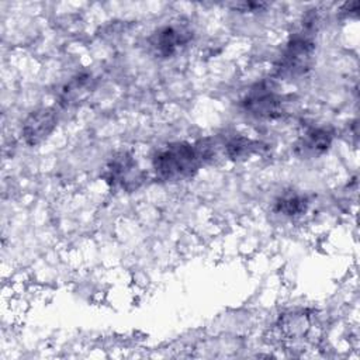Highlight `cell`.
<instances>
[{
	"label": "cell",
	"instance_id": "obj_2",
	"mask_svg": "<svg viewBox=\"0 0 360 360\" xmlns=\"http://www.w3.org/2000/svg\"><path fill=\"white\" fill-rule=\"evenodd\" d=\"M243 110L256 118H276L283 114L284 97L271 82H260L252 86L242 100Z\"/></svg>",
	"mask_w": 360,
	"mask_h": 360
},
{
	"label": "cell",
	"instance_id": "obj_8",
	"mask_svg": "<svg viewBox=\"0 0 360 360\" xmlns=\"http://www.w3.org/2000/svg\"><path fill=\"white\" fill-rule=\"evenodd\" d=\"M259 149V143L248 136L233 135L224 143V152L231 160L239 162L249 159Z\"/></svg>",
	"mask_w": 360,
	"mask_h": 360
},
{
	"label": "cell",
	"instance_id": "obj_5",
	"mask_svg": "<svg viewBox=\"0 0 360 360\" xmlns=\"http://www.w3.org/2000/svg\"><path fill=\"white\" fill-rule=\"evenodd\" d=\"M193 38V31L184 22L167 24L158 28L149 38V45L155 55L170 58L183 49Z\"/></svg>",
	"mask_w": 360,
	"mask_h": 360
},
{
	"label": "cell",
	"instance_id": "obj_7",
	"mask_svg": "<svg viewBox=\"0 0 360 360\" xmlns=\"http://www.w3.org/2000/svg\"><path fill=\"white\" fill-rule=\"evenodd\" d=\"M333 141V134L328 128H308L298 139L295 152L301 156H318L325 153Z\"/></svg>",
	"mask_w": 360,
	"mask_h": 360
},
{
	"label": "cell",
	"instance_id": "obj_6",
	"mask_svg": "<svg viewBox=\"0 0 360 360\" xmlns=\"http://www.w3.org/2000/svg\"><path fill=\"white\" fill-rule=\"evenodd\" d=\"M58 117L52 108H38L24 120L21 138L30 146L42 143L56 128Z\"/></svg>",
	"mask_w": 360,
	"mask_h": 360
},
{
	"label": "cell",
	"instance_id": "obj_1",
	"mask_svg": "<svg viewBox=\"0 0 360 360\" xmlns=\"http://www.w3.org/2000/svg\"><path fill=\"white\" fill-rule=\"evenodd\" d=\"M204 163L197 143L174 142L160 148L152 158L155 176L162 181H180L191 177Z\"/></svg>",
	"mask_w": 360,
	"mask_h": 360
},
{
	"label": "cell",
	"instance_id": "obj_4",
	"mask_svg": "<svg viewBox=\"0 0 360 360\" xmlns=\"http://www.w3.org/2000/svg\"><path fill=\"white\" fill-rule=\"evenodd\" d=\"M104 179L111 187L131 191L142 184L143 173L139 170L134 156L129 152L121 150L108 160Z\"/></svg>",
	"mask_w": 360,
	"mask_h": 360
},
{
	"label": "cell",
	"instance_id": "obj_9",
	"mask_svg": "<svg viewBox=\"0 0 360 360\" xmlns=\"http://www.w3.org/2000/svg\"><path fill=\"white\" fill-rule=\"evenodd\" d=\"M308 207V200L305 195L287 191L281 194L276 201H274V211L277 214H281L284 217H298L307 211Z\"/></svg>",
	"mask_w": 360,
	"mask_h": 360
},
{
	"label": "cell",
	"instance_id": "obj_3",
	"mask_svg": "<svg viewBox=\"0 0 360 360\" xmlns=\"http://www.w3.org/2000/svg\"><path fill=\"white\" fill-rule=\"evenodd\" d=\"M314 44L309 37L304 32L295 34L288 39L285 48L283 49L278 63L277 72L281 76H300L304 75L312 62Z\"/></svg>",
	"mask_w": 360,
	"mask_h": 360
},
{
	"label": "cell",
	"instance_id": "obj_10",
	"mask_svg": "<svg viewBox=\"0 0 360 360\" xmlns=\"http://www.w3.org/2000/svg\"><path fill=\"white\" fill-rule=\"evenodd\" d=\"M89 79H90L89 76H76V77H73V80H70L62 91V101H65V103L76 101L82 96L83 90L87 87Z\"/></svg>",
	"mask_w": 360,
	"mask_h": 360
}]
</instances>
